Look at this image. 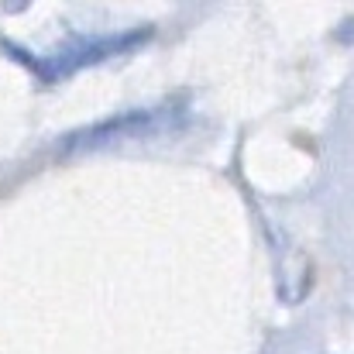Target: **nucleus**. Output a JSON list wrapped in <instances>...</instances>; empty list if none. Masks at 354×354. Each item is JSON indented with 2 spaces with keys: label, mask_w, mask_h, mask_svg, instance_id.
Wrapping results in <instances>:
<instances>
[{
  "label": "nucleus",
  "mask_w": 354,
  "mask_h": 354,
  "mask_svg": "<svg viewBox=\"0 0 354 354\" xmlns=\"http://www.w3.org/2000/svg\"><path fill=\"white\" fill-rule=\"evenodd\" d=\"M141 38H148V31H120V35H73L69 41H62L59 48L45 52V55H31L24 59L45 83L52 80H62L90 62H100L107 55H118L124 48L138 45Z\"/></svg>",
  "instance_id": "nucleus-1"
}]
</instances>
